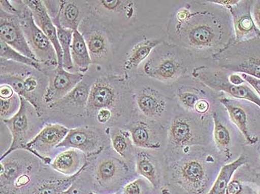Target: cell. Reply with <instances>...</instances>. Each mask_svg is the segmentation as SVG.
<instances>
[{
  "mask_svg": "<svg viewBox=\"0 0 260 194\" xmlns=\"http://www.w3.org/2000/svg\"><path fill=\"white\" fill-rule=\"evenodd\" d=\"M168 41L200 61L210 60L235 43L230 13L213 0L183 2L170 14Z\"/></svg>",
  "mask_w": 260,
  "mask_h": 194,
  "instance_id": "6da1fadb",
  "label": "cell"
},
{
  "mask_svg": "<svg viewBox=\"0 0 260 194\" xmlns=\"http://www.w3.org/2000/svg\"><path fill=\"white\" fill-rule=\"evenodd\" d=\"M136 112L130 81L112 73L101 74L91 86L86 120L109 130L121 120L129 122Z\"/></svg>",
  "mask_w": 260,
  "mask_h": 194,
  "instance_id": "7a4b0ae2",
  "label": "cell"
},
{
  "mask_svg": "<svg viewBox=\"0 0 260 194\" xmlns=\"http://www.w3.org/2000/svg\"><path fill=\"white\" fill-rule=\"evenodd\" d=\"M166 40V30L159 25L141 24L126 30L115 43L111 73L131 81L152 51Z\"/></svg>",
  "mask_w": 260,
  "mask_h": 194,
  "instance_id": "3957f363",
  "label": "cell"
},
{
  "mask_svg": "<svg viewBox=\"0 0 260 194\" xmlns=\"http://www.w3.org/2000/svg\"><path fill=\"white\" fill-rule=\"evenodd\" d=\"M205 62L198 60L187 50L166 40L152 51L139 69L138 75L171 86L192 75L193 69Z\"/></svg>",
  "mask_w": 260,
  "mask_h": 194,
  "instance_id": "277c9868",
  "label": "cell"
},
{
  "mask_svg": "<svg viewBox=\"0 0 260 194\" xmlns=\"http://www.w3.org/2000/svg\"><path fill=\"white\" fill-rule=\"evenodd\" d=\"M130 84L136 113L162 126L170 122L178 107L172 86L140 75Z\"/></svg>",
  "mask_w": 260,
  "mask_h": 194,
  "instance_id": "5b68a950",
  "label": "cell"
},
{
  "mask_svg": "<svg viewBox=\"0 0 260 194\" xmlns=\"http://www.w3.org/2000/svg\"><path fill=\"white\" fill-rule=\"evenodd\" d=\"M1 84L10 86L16 94L35 107L40 118L46 113L45 96L48 77L43 71L13 61L0 59Z\"/></svg>",
  "mask_w": 260,
  "mask_h": 194,
  "instance_id": "8992f818",
  "label": "cell"
},
{
  "mask_svg": "<svg viewBox=\"0 0 260 194\" xmlns=\"http://www.w3.org/2000/svg\"><path fill=\"white\" fill-rule=\"evenodd\" d=\"M141 3L134 0H88L91 14L108 29L115 43L125 31L136 26Z\"/></svg>",
  "mask_w": 260,
  "mask_h": 194,
  "instance_id": "52a82bcc",
  "label": "cell"
},
{
  "mask_svg": "<svg viewBox=\"0 0 260 194\" xmlns=\"http://www.w3.org/2000/svg\"><path fill=\"white\" fill-rule=\"evenodd\" d=\"M178 106L200 117H211L221 93L216 92L192 75L171 86Z\"/></svg>",
  "mask_w": 260,
  "mask_h": 194,
  "instance_id": "ba28073f",
  "label": "cell"
},
{
  "mask_svg": "<svg viewBox=\"0 0 260 194\" xmlns=\"http://www.w3.org/2000/svg\"><path fill=\"white\" fill-rule=\"evenodd\" d=\"M78 30L83 35L93 66L104 73H111L115 40L108 29L90 14L80 24Z\"/></svg>",
  "mask_w": 260,
  "mask_h": 194,
  "instance_id": "9c48e42d",
  "label": "cell"
},
{
  "mask_svg": "<svg viewBox=\"0 0 260 194\" xmlns=\"http://www.w3.org/2000/svg\"><path fill=\"white\" fill-rule=\"evenodd\" d=\"M211 60L216 66L228 71L260 79V38L235 42Z\"/></svg>",
  "mask_w": 260,
  "mask_h": 194,
  "instance_id": "30bf717a",
  "label": "cell"
},
{
  "mask_svg": "<svg viewBox=\"0 0 260 194\" xmlns=\"http://www.w3.org/2000/svg\"><path fill=\"white\" fill-rule=\"evenodd\" d=\"M40 162V159L25 150H16L1 160V193H14L25 187L31 174L39 168Z\"/></svg>",
  "mask_w": 260,
  "mask_h": 194,
  "instance_id": "8fae6325",
  "label": "cell"
},
{
  "mask_svg": "<svg viewBox=\"0 0 260 194\" xmlns=\"http://www.w3.org/2000/svg\"><path fill=\"white\" fill-rule=\"evenodd\" d=\"M229 71L216 66L210 60L193 69L192 76L210 89L225 94L233 99L250 102L260 109V97L248 83L234 86L228 80Z\"/></svg>",
  "mask_w": 260,
  "mask_h": 194,
  "instance_id": "7c38bea8",
  "label": "cell"
},
{
  "mask_svg": "<svg viewBox=\"0 0 260 194\" xmlns=\"http://www.w3.org/2000/svg\"><path fill=\"white\" fill-rule=\"evenodd\" d=\"M20 13L17 17L28 46L37 60L43 65V72L58 66L57 52L50 40L42 31L34 20L33 14L24 0L14 1Z\"/></svg>",
  "mask_w": 260,
  "mask_h": 194,
  "instance_id": "4fadbf2b",
  "label": "cell"
},
{
  "mask_svg": "<svg viewBox=\"0 0 260 194\" xmlns=\"http://www.w3.org/2000/svg\"><path fill=\"white\" fill-rule=\"evenodd\" d=\"M104 73L91 65L83 80L70 94L46 106L45 115L51 112L60 113L72 118H86V108L91 86Z\"/></svg>",
  "mask_w": 260,
  "mask_h": 194,
  "instance_id": "5bb4252c",
  "label": "cell"
},
{
  "mask_svg": "<svg viewBox=\"0 0 260 194\" xmlns=\"http://www.w3.org/2000/svg\"><path fill=\"white\" fill-rule=\"evenodd\" d=\"M110 144L109 130L86 126L70 128V132L57 149H76L90 160L108 148Z\"/></svg>",
  "mask_w": 260,
  "mask_h": 194,
  "instance_id": "9a60e30c",
  "label": "cell"
},
{
  "mask_svg": "<svg viewBox=\"0 0 260 194\" xmlns=\"http://www.w3.org/2000/svg\"><path fill=\"white\" fill-rule=\"evenodd\" d=\"M173 117L167 131L168 145L173 150H184L189 147L202 142V122L205 117L183 110Z\"/></svg>",
  "mask_w": 260,
  "mask_h": 194,
  "instance_id": "2e32d148",
  "label": "cell"
},
{
  "mask_svg": "<svg viewBox=\"0 0 260 194\" xmlns=\"http://www.w3.org/2000/svg\"><path fill=\"white\" fill-rule=\"evenodd\" d=\"M20 100L18 112L10 119L2 120L10 131L11 143L8 150L2 154L1 160L16 150H26L27 144L34 138L30 136L34 127L42 119L28 101L21 97Z\"/></svg>",
  "mask_w": 260,
  "mask_h": 194,
  "instance_id": "e0dca14e",
  "label": "cell"
},
{
  "mask_svg": "<svg viewBox=\"0 0 260 194\" xmlns=\"http://www.w3.org/2000/svg\"><path fill=\"white\" fill-rule=\"evenodd\" d=\"M45 6L54 23L62 28L78 30L80 24L90 15L88 0H46Z\"/></svg>",
  "mask_w": 260,
  "mask_h": 194,
  "instance_id": "ac0fdd59",
  "label": "cell"
},
{
  "mask_svg": "<svg viewBox=\"0 0 260 194\" xmlns=\"http://www.w3.org/2000/svg\"><path fill=\"white\" fill-rule=\"evenodd\" d=\"M124 128L129 131L136 147L144 150H158L164 142V126L135 112Z\"/></svg>",
  "mask_w": 260,
  "mask_h": 194,
  "instance_id": "d6986e66",
  "label": "cell"
},
{
  "mask_svg": "<svg viewBox=\"0 0 260 194\" xmlns=\"http://www.w3.org/2000/svg\"><path fill=\"white\" fill-rule=\"evenodd\" d=\"M70 128L59 123H48L28 142L27 151L40 159L43 164L51 165V159L49 157L54 149L65 139Z\"/></svg>",
  "mask_w": 260,
  "mask_h": 194,
  "instance_id": "ffe728a7",
  "label": "cell"
},
{
  "mask_svg": "<svg viewBox=\"0 0 260 194\" xmlns=\"http://www.w3.org/2000/svg\"><path fill=\"white\" fill-rule=\"evenodd\" d=\"M44 73L48 77V87L45 96L46 107L70 94L85 76L77 72L69 71L62 65L46 70Z\"/></svg>",
  "mask_w": 260,
  "mask_h": 194,
  "instance_id": "44dd1931",
  "label": "cell"
},
{
  "mask_svg": "<svg viewBox=\"0 0 260 194\" xmlns=\"http://www.w3.org/2000/svg\"><path fill=\"white\" fill-rule=\"evenodd\" d=\"M252 4L251 0H237L235 4L228 10L232 19L237 43L260 38V31L251 15Z\"/></svg>",
  "mask_w": 260,
  "mask_h": 194,
  "instance_id": "7402d4cb",
  "label": "cell"
},
{
  "mask_svg": "<svg viewBox=\"0 0 260 194\" xmlns=\"http://www.w3.org/2000/svg\"><path fill=\"white\" fill-rule=\"evenodd\" d=\"M0 41L29 58L37 60L25 39L20 19L17 16L0 9ZM38 61V60H37Z\"/></svg>",
  "mask_w": 260,
  "mask_h": 194,
  "instance_id": "603a6c76",
  "label": "cell"
},
{
  "mask_svg": "<svg viewBox=\"0 0 260 194\" xmlns=\"http://www.w3.org/2000/svg\"><path fill=\"white\" fill-rule=\"evenodd\" d=\"M176 173L192 190H201L208 179V169L205 161L198 157H188L176 164Z\"/></svg>",
  "mask_w": 260,
  "mask_h": 194,
  "instance_id": "cb8c5ba5",
  "label": "cell"
},
{
  "mask_svg": "<svg viewBox=\"0 0 260 194\" xmlns=\"http://www.w3.org/2000/svg\"><path fill=\"white\" fill-rule=\"evenodd\" d=\"M219 102L225 109L231 121L238 128L248 145L257 143L259 137L252 134L249 128L248 113L245 107L239 99H233L224 94H221Z\"/></svg>",
  "mask_w": 260,
  "mask_h": 194,
  "instance_id": "d4e9b609",
  "label": "cell"
},
{
  "mask_svg": "<svg viewBox=\"0 0 260 194\" xmlns=\"http://www.w3.org/2000/svg\"><path fill=\"white\" fill-rule=\"evenodd\" d=\"M24 2L31 11L37 25L50 40L57 52L59 65L62 66V51L57 37V28L51 20L44 2L43 0H24Z\"/></svg>",
  "mask_w": 260,
  "mask_h": 194,
  "instance_id": "484cf974",
  "label": "cell"
},
{
  "mask_svg": "<svg viewBox=\"0 0 260 194\" xmlns=\"http://www.w3.org/2000/svg\"><path fill=\"white\" fill-rule=\"evenodd\" d=\"M128 171L127 164L122 159L112 156L102 157L96 161L93 173L99 184L106 185L114 183Z\"/></svg>",
  "mask_w": 260,
  "mask_h": 194,
  "instance_id": "4316f807",
  "label": "cell"
},
{
  "mask_svg": "<svg viewBox=\"0 0 260 194\" xmlns=\"http://www.w3.org/2000/svg\"><path fill=\"white\" fill-rule=\"evenodd\" d=\"M89 161L84 153L76 149H66L53 159L51 167L53 170L67 176H73Z\"/></svg>",
  "mask_w": 260,
  "mask_h": 194,
  "instance_id": "83f0119b",
  "label": "cell"
},
{
  "mask_svg": "<svg viewBox=\"0 0 260 194\" xmlns=\"http://www.w3.org/2000/svg\"><path fill=\"white\" fill-rule=\"evenodd\" d=\"M221 105L218 101L212 111V120L213 124V140L218 151L224 157L226 160H229L231 157V143L232 136L229 127L226 126L222 120L220 112Z\"/></svg>",
  "mask_w": 260,
  "mask_h": 194,
  "instance_id": "f1b7e54d",
  "label": "cell"
},
{
  "mask_svg": "<svg viewBox=\"0 0 260 194\" xmlns=\"http://www.w3.org/2000/svg\"><path fill=\"white\" fill-rule=\"evenodd\" d=\"M150 151L137 148L135 156L136 171L138 174L147 179L152 187L156 188L160 184V163Z\"/></svg>",
  "mask_w": 260,
  "mask_h": 194,
  "instance_id": "f546056e",
  "label": "cell"
},
{
  "mask_svg": "<svg viewBox=\"0 0 260 194\" xmlns=\"http://www.w3.org/2000/svg\"><path fill=\"white\" fill-rule=\"evenodd\" d=\"M71 57L74 72L86 74L90 69L92 62L87 45L83 35L78 30H75L71 46Z\"/></svg>",
  "mask_w": 260,
  "mask_h": 194,
  "instance_id": "4dcf8cb0",
  "label": "cell"
},
{
  "mask_svg": "<svg viewBox=\"0 0 260 194\" xmlns=\"http://www.w3.org/2000/svg\"><path fill=\"white\" fill-rule=\"evenodd\" d=\"M110 145L120 159L124 162L136 156L137 147L132 141L131 135L126 128L114 127L109 129Z\"/></svg>",
  "mask_w": 260,
  "mask_h": 194,
  "instance_id": "1f68e13d",
  "label": "cell"
},
{
  "mask_svg": "<svg viewBox=\"0 0 260 194\" xmlns=\"http://www.w3.org/2000/svg\"><path fill=\"white\" fill-rule=\"evenodd\" d=\"M248 162L247 155L241 154L237 160L221 167L220 171L215 180L214 184L207 194H225L226 188L232 180L233 176L241 167Z\"/></svg>",
  "mask_w": 260,
  "mask_h": 194,
  "instance_id": "d6a6232c",
  "label": "cell"
},
{
  "mask_svg": "<svg viewBox=\"0 0 260 194\" xmlns=\"http://www.w3.org/2000/svg\"><path fill=\"white\" fill-rule=\"evenodd\" d=\"M89 167V160L83 168L73 176H66L59 179H49L44 181L37 186L30 194H62L70 188L71 185L79 179L80 175L83 174Z\"/></svg>",
  "mask_w": 260,
  "mask_h": 194,
  "instance_id": "836d02e7",
  "label": "cell"
},
{
  "mask_svg": "<svg viewBox=\"0 0 260 194\" xmlns=\"http://www.w3.org/2000/svg\"><path fill=\"white\" fill-rule=\"evenodd\" d=\"M57 28V37L62 51V67L69 71L74 72L73 64L71 57V46L73 38L74 30L67 29L60 24L54 23Z\"/></svg>",
  "mask_w": 260,
  "mask_h": 194,
  "instance_id": "e575fe53",
  "label": "cell"
},
{
  "mask_svg": "<svg viewBox=\"0 0 260 194\" xmlns=\"http://www.w3.org/2000/svg\"><path fill=\"white\" fill-rule=\"evenodd\" d=\"M0 57L1 59L23 64V65L38 69L40 71H43V65L40 62L23 55L2 41H0Z\"/></svg>",
  "mask_w": 260,
  "mask_h": 194,
  "instance_id": "d590c367",
  "label": "cell"
},
{
  "mask_svg": "<svg viewBox=\"0 0 260 194\" xmlns=\"http://www.w3.org/2000/svg\"><path fill=\"white\" fill-rule=\"evenodd\" d=\"M20 97L16 94L10 99H0V117L2 120H8L14 117L20 110Z\"/></svg>",
  "mask_w": 260,
  "mask_h": 194,
  "instance_id": "8d00e7d4",
  "label": "cell"
},
{
  "mask_svg": "<svg viewBox=\"0 0 260 194\" xmlns=\"http://www.w3.org/2000/svg\"><path fill=\"white\" fill-rule=\"evenodd\" d=\"M142 179H139L130 182L123 187L122 194H143V189L141 187Z\"/></svg>",
  "mask_w": 260,
  "mask_h": 194,
  "instance_id": "74e56055",
  "label": "cell"
},
{
  "mask_svg": "<svg viewBox=\"0 0 260 194\" xmlns=\"http://www.w3.org/2000/svg\"><path fill=\"white\" fill-rule=\"evenodd\" d=\"M243 190V185L240 181L232 179L226 188L225 194H242Z\"/></svg>",
  "mask_w": 260,
  "mask_h": 194,
  "instance_id": "f35d334b",
  "label": "cell"
},
{
  "mask_svg": "<svg viewBox=\"0 0 260 194\" xmlns=\"http://www.w3.org/2000/svg\"><path fill=\"white\" fill-rule=\"evenodd\" d=\"M241 75L246 83H248L250 87L254 90L255 92L260 97V79L255 78L253 76H249V75L245 74V73H241Z\"/></svg>",
  "mask_w": 260,
  "mask_h": 194,
  "instance_id": "ab89813d",
  "label": "cell"
},
{
  "mask_svg": "<svg viewBox=\"0 0 260 194\" xmlns=\"http://www.w3.org/2000/svg\"><path fill=\"white\" fill-rule=\"evenodd\" d=\"M251 15L253 22L260 31V0L253 1L251 8Z\"/></svg>",
  "mask_w": 260,
  "mask_h": 194,
  "instance_id": "60d3db41",
  "label": "cell"
},
{
  "mask_svg": "<svg viewBox=\"0 0 260 194\" xmlns=\"http://www.w3.org/2000/svg\"><path fill=\"white\" fill-rule=\"evenodd\" d=\"M15 91L9 85H0V99H7L15 95Z\"/></svg>",
  "mask_w": 260,
  "mask_h": 194,
  "instance_id": "b9f144b4",
  "label": "cell"
},
{
  "mask_svg": "<svg viewBox=\"0 0 260 194\" xmlns=\"http://www.w3.org/2000/svg\"><path fill=\"white\" fill-rule=\"evenodd\" d=\"M228 80L231 84L234 85V86H241V85L245 84L246 83L241 73H234V72L229 71Z\"/></svg>",
  "mask_w": 260,
  "mask_h": 194,
  "instance_id": "7bdbcfd3",
  "label": "cell"
},
{
  "mask_svg": "<svg viewBox=\"0 0 260 194\" xmlns=\"http://www.w3.org/2000/svg\"><path fill=\"white\" fill-rule=\"evenodd\" d=\"M76 182L77 180L71 185L70 188L67 189L62 194H86L79 184H76Z\"/></svg>",
  "mask_w": 260,
  "mask_h": 194,
  "instance_id": "ee69618b",
  "label": "cell"
},
{
  "mask_svg": "<svg viewBox=\"0 0 260 194\" xmlns=\"http://www.w3.org/2000/svg\"><path fill=\"white\" fill-rule=\"evenodd\" d=\"M89 194H96V193H93V192H90V193H89ZM115 194H120V193H115Z\"/></svg>",
  "mask_w": 260,
  "mask_h": 194,
  "instance_id": "f6af8a7d",
  "label": "cell"
},
{
  "mask_svg": "<svg viewBox=\"0 0 260 194\" xmlns=\"http://www.w3.org/2000/svg\"><path fill=\"white\" fill-rule=\"evenodd\" d=\"M258 194H260V190H259V193H258Z\"/></svg>",
  "mask_w": 260,
  "mask_h": 194,
  "instance_id": "bcb514c9",
  "label": "cell"
}]
</instances>
